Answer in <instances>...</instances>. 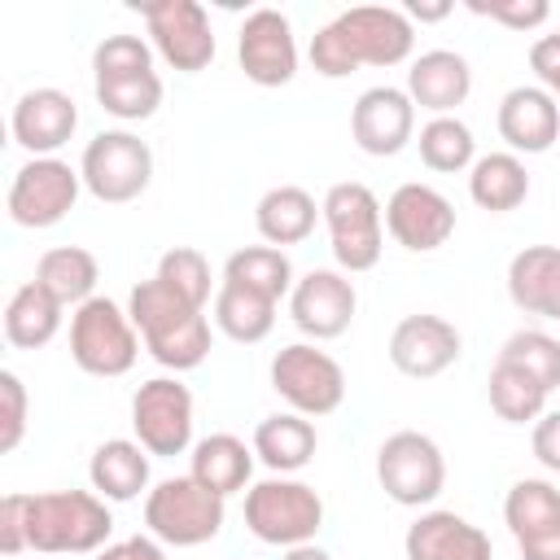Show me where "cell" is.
<instances>
[{
	"label": "cell",
	"mask_w": 560,
	"mask_h": 560,
	"mask_svg": "<svg viewBox=\"0 0 560 560\" xmlns=\"http://www.w3.org/2000/svg\"><path fill=\"white\" fill-rule=\"evenodd\" d=\"M416 48V26L402 9L354 4L311 35V66L324 79H346L359 66H398Z\"/></svg>",
	"instance_id": "cell-1"
},
{
	"label": "cell",
	"mask_w": 560,
	"mask_h": 560,
	"mask_svg": "<svg viewBox=\"0 0 560 560\" xmlns=\"http://www.w3.org/2000/svg\"><path fill=\"white\" fill-rule=\"evenodd\" d=\"M127 315H131L136 332L144 337V350L162 368L192 372V368L206 363V354H210V319H206V311L192 306L188 298H179L158 276L140 280L127 293Z\"/></svg>",
	"instance_id": "cell-2"
},
{
	"label": "cell",
	"mask_w": 560,
	"mask_h": 560,
	"mask_svg": "<svg viewBox=\"0 0 560 560\" xmlns=\"http://www.w3.org/2000/svg\"><path fill=\"white\" fill-rule=\"evenodd\" d=\"M114 534V516L96 490H44L26 494V547L48 556L101 551Z\"/></svg>",
	"instance_id": "cell-3"
},
{
	"label": "cell",
	"mask_w": 560,
	"mask_h": 560,
	"mask_svg": "<svg viewBox=\"0 0 560 560\" xmlns=\"http://www.w3.org/2000/svg\"><path fill=\"white\" fill-rule=\"evenodd\" d=\"M324 223H328V241H332V258L341 271H372L381 262L385 249V210L376 201V192L359 179H341L324 192L319 201Z\"/></svg>",
	"instance_id": "cell-4"
},
{
	"label": "cell",
	"mask_w": 560,
	"mask_h": 560,
	"mask_svg": "<svg viewBox=\"0 0 560 560\" xmlns=\"http://www.w3.org/2000/svg\"><path fill=\"white\" fill-rule=\"evenodd\" d=\"M223 494L206 490L197 477H166L144 494V525L166 547H201L223 529Z\"/></svg>",
	"instance_id": "cell-5"
},
{
	"label": "cell",
	"mask_w": 560,
	"mask_h": 560,
	"mask_svg": "<svg viewBox=\"0 0 560 560\" xmlns=\"http://www.w3.org/2000/svg\"><path fill=\"white\" fill-rule=\"evenodd\" d=\"M245 525L258 542L302 547V542H315L324 525V499L306 481L267 477L245 490Z\"/></svg>",
	"instance_id": "cell-6"
},
{
	"label": "cell",
	"mask_w": 560,
	"mask_h": 560,
	"mask_svg": "<svg viewBox=\"0 0 560 560\" xmlns=\"http://www.w3.org/2000/svg\"><path fill=\"white\" fill-rule=\"evenodd\" d=\"M70 359L88 376H122L140 359V332L114 298H92L70 315Z\"/></svg>",
	"instance_id": "cell-7"
},
{
	"label": "cell",
	"mask_w": 560,
	"mask_h": 560,
	"mask_svg": "<svg viewBox=\"0 0 560 560\" xmlns=\"http://www.w3.org/2000/svg\"><path fill=\"white\" fill-rule=\"evenodd\" d=\"M79 175H83V188L105 206L136 201L153 179V149L140 136L122 131V127L118 131H96L83 149Z\"/></svg>",
	"instance_id": "cell-8"
},
{
	"label": "cell",
	"mask_w": 560,
	"mask_h": 560,
	"mask_svg": "<svg viewBox=\"0 0 560 560\" xmlns=\"http://www.w3.org/2000/svg\"><path fill=\"white\" fill-rule=\"evenodd\" d=\"M376 481L402 508H424L446 486V459L429 433L398 429L376 451Z\"/></svg>",
	"instance_id": "cell-9"
},
{
	"label": "cell",
	"mask_w": 560,
	"mask_h": 560,
	"mask_svg": "<svg viewBox=\"0 0 560 560\" xmlns=\"http://www.w3.org/2000/svg\"><path fill=\"white\" fill-rule=\"evenodd\" d=\"M271 389L298 416H328L346 398V372L328 350L293 341L271 359Z\"/></svg>",
	"instance_id": "cell-10"
},
{
	"label": "cell",
	"mask_w": 560,
	"mask_h": 560,
	"mask_svg": "<svg viewBox=\"0 0 560 560\" xmlns=\"http://www.w3.org/2000/svg\"><path fill=\"white\" fill-rule=\"evenodd\" d=\"M83 175L61 158H31L13 171L9 219L18 228H57L79 201Z\"/></svg>",
	"instance_id": "cell-11"
},
{
	"label": "cell",
	"mask_w": 560,
	"mask_h": 560,
	"mask_svg": "<svg viewBox=\"0 0 560 560\" xmlns=\"http://www.w3.org/2000/svg\"><path fill=\"white\" fill-rule=\"evenodd\" d=\"M131 429L149 455H184L192 446V394L175 376H153L131 398Z\"/></svg>",
	"instance_id": "cell-12"
},
{
	"label": "cell",
	"mask_w": 560,
	"mask_h": 560,
	"mask_svg": "<svg viewBox=\"0 0 560 560\" xmlns=\"http://www.w3.org/2000/svg\"><path fill=\"white\" fill-rule=\"evenodd\" d=\"M136 9L166 66H175L179 74H197L214 61V31L197 0H149Z\"/></svg>",
	"instance_id": "cell-13"
},
{
	"label": "cell",
	"mask_w": 560,
	"mask_h": 560,
	"mask_svg": "<svg viewBox=\"0 0 560 560\" xmlns=\"http://www.w3.org/2000/svg\"><path fill=\"white\" fill-rule=\"evenodd\" d=\"M236 61L249 83L284 88L298 74V39L280 9H254L236 35Z\"/></svg>",
	"instance_id": "cell-14"
},
{
	"label": "cell",
	"mask_w": 560,
	"mask_h": 560,
	"mask_svg": "<svg viewBox=\"0 0 560 560\" xmlns=\"http://www.w3.org/2000/svg\"><path fill=\"white\" fill-rule=\"evenodd\" d=\"M385 228L389 236L411 249V254H429L438 245L451 241L455 232V206L429 188V184H398L385 201Z\"/></svg>",
	"instance_id": "cell-15"
},
{
	"label": "cell",
	"mask_w": 560,
	"mask_h": 560,
	"mask_svg": "<svg viewBox=\"0 0 560 560\" xmlns=\"http://www.w3.org/2000/svg\"><path fill=\"white\" fill-rule=\"evenodd\" d=\"M354 306H359L354 284H350L341 271H332V267H311V271L293 284V293H289V315H293V324H298L306 337H315V341L341 337V332L350 328V319H354Z\"/></svg>",
	"instance_id": "cell-16"
},
{
	"label": "cell",
	"mask_w": 560,
	"mask_h": 560,
	"mask_svg": "<svg viewBox=\"0 0 560 560\" xmlns=\"http://www.w3.org/2000/svg\"><path fill=\"white\" fill-rule=\"evenodd\" d=\"M350 136L368 158H394L416 136V105L407 88H368L350 109Z\"/></svg>",
	"instance_id": "cell-17"
},
{
	"label": "cell",
	"mask_w": 560,
	"mask_h": 560,
	"mask_svg": "<svg viewBox=\"0 0 560 560\" xmlns=\"http://www.w3.org/2000/svg\"><path fill=\"white\" fill-rule=\"evenodd\" d=\"M459 350H464V337L442 315H407L389 332V363L416 381L442 376L459 359Z\"/></svg>",
	"instance_id": "cell-18"
},
{
	"label": "cell",
	"mask_w": 560,
	"mask_h": 560,
	"mask_svg": "<svg viewBox=\"0 0 560 560\" xmlns=\"http://www.w3.org/2000/svg\"><path fill=\"white\" fill-rule=\"evenodd\" d=\"M79 127V105L61 88H31L18 96L9 131L31 158H52Z\"/></svg>",
	"instance_id": "cell-19"
},
{
	"label": "cell",
	"mask_w": 560,
	"mask_h": 560,
	"mask_svg": "<svg viewBox=\"0 0 560 560\" xmlns=\"http://www.w3.org/2000/svg\"><path fill=\"white\" fill-rule=\"evenodd\" d=\"M499 136L512 153H547L560 140V101L538 83L512 88L499 101Z\"/></svg>",
	"instance_id": "cell-20"
},
{
	"label": "cell",
	"mask_w": 560,
	"mask_h": 560,
	"mask_svg": "<svg viewBox=\"0 0 560 560\" xmlns=\"http://www.w3.org/2000/svg\"><path fill=\"white\" fill-rule=\"evenodd\" d=\"M407 560H490V534L459 512H420L402 538Z\"/></svg>",
	"instance_id": "cell-21"
},
{
	"label": "cell",
	"mask_w": 560,
	"mask_h": 560,
	"mask_svg": "<svg viewBox=\"0 0 560 560\" xmlns=\"http://www.w3.org/2000/svg\"><path fill=\"white\" fill-rule=\"evenodd\" d=\"M468 92H472V70L451 48H429L407 70V96H411V105L429 109L433 118H442L455 105H464Z\"/></svg>",
	"instance_id": "cell-22"
},
{
	"label": "cell",
	"mask_w": 560,
	"mask_h": 560,
	"mask_svg": "<svg viewBox=\"0 0 560 560\" xmlns=\"http://www.w3.org/2000/svg\"><path fill=\"white\" fill-rule=\"evenodd\" d=\"M508 298L525 315L560 324V245H525L508 262Z\"/></svg>",
	"instance_id": "cell-23"
},
{
	"label": "cell",
	"mask_w": 560,
	"mask_h": 560,
	"mask_svg": "<svg viewBox=\"0 0 560 560\" xmlns=\"http://www.w3.org/2000/svg\"><path fill=\"white\" fill-rule=\"evenodd\" d=\"M324 210L315 206V197L306 192V188H298V184H276V188H267L262 197H258V206H254V228H258V236L267 241V245H276V249H284V245H302L311 232H315V219H319Z\"/></svg>",
	"instance_id": "cell-24"
},
{
	"label": "cell",
	"mask_w": 560,
	"mask_h": 560,
	"mask_svg": "<svg viewBox=\"0 0 560 560\" xmlns=\"http://www.w3.org/2000/svg\"><path fill=\"white\" fill-rule=\"evenodd\" d=\"M88 481L105 503H131L140 490H149V451L131 438H109L92 451Z\"/></svg>",
	"instance_id": "cell-25"
},
{
	"label": "cell",
	"mask_w": 560,
	"mask_h": 560,
	"mask_svg": "<svg viewBox=\"0 0 560 560\" xmlns=\"http://www.w3.org/2000/svg\"><path fill=\"white\" fill-rule=\"evenodd\" d=\"M96 280H101V262L92 249L83 245H57V249H44L39 262H35V284L48 289L61 306H83L96 298Z\"/></svg>",
	"instance_id": "cell-26"
},
{
	"label": "cell",
	"mask_w": 560,
	"mask_h": 560,
	"mask_svg": "<svg viewBox=\"0 0 560 560\" xmlns=\"http://www.w3.org/2000/svg\"><path fill=\"white\" fill-rule=\"evenodd\" d=\"M315 446H319L315 424L298 411H276V416L258 420V429H254V455L280 477L306 468L315 459Z\"/></svg>",
	"instance_id": "cell-27"
},
{
	"label": "cell",
	"mask_w": 560,
	"mask_h": 560,
	"mask_svg": "<svg viewBox=\"0 0 560 560\" xmlns=\"http://www.w3.org/2000/svg\"><path fill=\"white\" fill-rule=\"evenodd\" d=\"M249 472H254V446H245L236 433H210L192 446V468L188 477H197L206 490L214 494H236L249 486Z\"/></svg>",
	"instance_id": "cell-28"
},
{
	"label": "cell",
	"mask_w": 560,
	"mask_h": 560,
	"mask_svg": "<svg viewBox=\"0 0 560 560\" xmlns=\"http://www.w3.org/2000/svg\"><path fill=\"white\" fill-rule=\"evenodd\" d=\"M61 311L66 306L48 289H39L35 280H26L22 289H13L9 306H4V341L18 346V350L48 346L57 337V328H61Z\"/></svg>",
	"instance_id": "cell-29"
},
{
	"label": "cell",
	"mask_w": 560,
	"mask_h": 560,
	"mask_svg": "<svg viewBox=\"0 0 560 560\" xmlns=\"http://www.w3.org/2000/svg\"><path fill=\"white\" fill-rule=\"evenodd\" d=\"M468 197L490 210V214H508L529 197V171L516 153H486L472 162L468 171Z\"/></svg>",
	"instance_id": "cell-30"
},
{
	"label": "cell",
	"mask_w": 560,
	"mask_h": 560,
	"mask_svg": "<svg viewBox=\"0 0 560 560\" xmlns=\"http://www.w3.org/2000/svg\"><path fill=\"white\" fill-rule=\"evenodd\" d=\"M214 324H219L223 337H232L241 346H254L276 328V302L236 284V280H223L219 293H214Z\"/></svg>",
	"instance_id": "cell-31"
},
{
	"label": "cell",
	"mask_w": 560,
	"mask_h": 560,
	"mask_svg": "<svg viewBox=\"0 0 560 560\" xmlns=\"http://www.w3.org/2000/svg\"><path fill=\"white\" fill-rule=\"evenodd\" d=\"M503 521H508L516 542H529V538H542V534L560 529V490L542 477L516 481L503 499Z\"/></svg>",
	"instance_id": "cell-32"
},
{
	"label": "cell",
	"mask_w": 560,
	"mask_h": 560,
	"mask_svg": "<svg viewBox=\"0 0 560 560\" xmlns=\"http://www.w3.org/2000/svg\"><path fill=\"white\" fill-rule=\"evenodd\" d=\"M223 280H236V284H245V289H254V293H262L271 302H280L298 284L289 254L276 249V245H245V249H236L223 262Z\"/></svg>",
	"instance_id": "cell-33"
},
{
	"label": "cell",
	"mask_w": 560,
	"mask_h": 560,
	"mask_svg": "<svg viewBox=\"0 0 560 560\" xmlns=\"http://www.w3.org/2000/svg\"><path fill=\"white\" fill-rule=\"evenodd\" d=\"M420 162L438 175H455V171H472L477 162V140L468 131L464 118L455 114H442V118H429L420 127Z\"/></svg>",
	"instance_id": "cell-34"
},
{
	"label": "cell",
	"mask_w": 560,
	"mask_h": 560,
	"mask_svg": "<svg viewBox=\"0 0 560 560\" xmlns=\"http://www.w3.org/2000/svg\"><path fill=\"white\" fill-rule=\"evenodd\" d=\"M490 407H494V416L499 420H508V424H525V420H538L542 416V407H547V389L529 376V372H521V368H512L508 359H494V368H490Z\"/></svg>",
	"instance_id": "cell-35"
},
{
	"label": "cell",
	"mask_w": 560,
	"mask_h": 560,
	"mask_svg": "<svg viewBox=\"0 0 560 560\" xmlns=\"http://www.w3.org/2000/svg\"><path fill=\"white\" fill-rule=\"evenodd\" d=\"M96 101L105 114L122 118V122H140L153 118L162 105V79L158 70L149 74H122V79H96Z\"/></svg>",
	"instance_id": "cell-36"
},
{
	"label": "cell",
	"mask_w": 560,
	"mask_h": 560,
	"mask_svg": "<svg viewBox=\"0 0 560 560\" xmlns=\"http://www.w3.org/2000/svg\"><path fill=\"white\" fill-rule=\"evenodd\" d=\"M499 359H508L512 368L529 372L547 394L560 385V341L547 337V332H538V328H521V332H512V337L503 341Z\"/></svg>",
	"instance_id": "cell-37"
},
{
	"label": "cell",
	"mask_w": 560,
	"mask_h": 560,
	"mask_svg": "<svg viewBox=\"0 0 560 560\" xmlns=\"http://www.w3.org/2000/svg\"><path fill=\"white\" fill-rule=\"evenodd\" d=\"M153 276H158L162 284H171L179 298H188L192 306L206 311V302H210V262H206L201 249H192V245L166 249V254L158 258V271H153Z\"/></svg>",
	"instance_id": "cell-38"
},
{
	"label": "cell",
	"mask_w": 560,
	"mask_h": 560,
	"mask_svg": "<svg viewBox=\"0 0 560 560\" xmlns=\"http://www.w3.org/2000/svg\"><path fill=\"white\" fill-rule=\"evenodd\" d=\"M153 48L140 35H105L92 48V74L96 79H122V74H149Z\"/></svg>",
	"instance_id": "cell-39"
},
{
	"label": "cell",
	"mask_w": 560,
	"mask_h": 560,
	"mask_svg": "<svg viewBox=\"0 0 560 560\" xmlns=\"http://www.w3.org/2000/svg\"><path fill=\"white\" fill-rule=\"evenodd\" d=\"M468 13L512 26V31H534L551 18V4L547 0H468Z\"/></svg>",
	"instance_id": "cell-40"
},
{
	"label": "cell",
	"mask_w": 560,
	"mask_h": 560,
	"mask_svg": "<svg viewBox=\"0 0 560 560\" xmlns=\"http://www.w3.org/2000/svg\"><path fill=\"white\" fill-rule=\"evenodd\" d=\"M0 402H4V420H0V451H18L22 433H26V385L18 372H0Z\"/></svg>",
	"instance_id": "cell-41"
},
{
	"label": "cell",
	"mask_w": 560,
	"mask_h": 560,
	"mask_svg": "<svg viewBox=\"0 0 560 560\" xmlns=\"http://www.w3.org/2000/svg\"><path fill=\"white\" fill-rule=\"evenodd\" d=\"M0 551L4 556H22L26 547V494L13 490L0 499Z\"/></svg>",
	"instance_id": "cell-42"
},
{
	"label": "cell",
	"mask_w": 560,
	"mask_h": 560,
	"mask_svg": "<svg viewBox=\"0 0 560 560\" xmlns=\"http://www.w3.org/2000/svg\"><path fill=\"white\" fill-rule=\"evenodd\" d=\"M529 70L538 74V88H547L551 96L560 92V31L534 39V48H529Z\"/></svg>",
	"instance_id": "cell-43"
},
{
	"label": "cell",
	"mask_w": 560,
	"mask_h": 560,
	"mask_svg": "<svg viewBox=\"0 0 560 560\" xmlns=\"http://www.w3.org/2000/svg\"><path fill=\"white\" fill-rule=\"evenodd\" d=\"M529 446H534V459H538L547 472H560V411H542V416L534 420Z\"/></svg>",
	"instance_id": "cell-44"
},
{
	"label": "cell",
	"mask_w": 560,
	"mask_h": 560,
	"mask_svg": "<svg viewBox=\"0 0 560 560\" xmlns=\"http://www.w3.org/2000/svg\"><path fill=\"white\" fill-rule=\"evenodd\" d=\"M96 560H166L162 542L153 534H136V538H118V542H105L96 551Z\"/></svg>",
	"instance_id": "cell-45"
},
{
	"label": "cell",
	"mask_w": 560,
	"mask_h": 560,
	"mask_svg": "<svg viewBox=\"0 0 560 560\" xmlns=\"http://www.w3.org/2000/svg\"><path fill=\"white\" fill-rule=\"evenodd\" d=\"M516 547H521V560H560V529L529 538V542H516Z\"/></svg>",
	"instance_id": "cell-46"
},
{
	"label": "cell",
	"mask_w": 560,
	"mask_h": 560,
	"mask_svg": "<svg viewBox=\"0 0 560 560\" xmlns=\"http://www.w3.org/2000/svg\"><path fill=\"white\" fill-rule=\"evenodd\" d=\"M411 22H442L446 13H451V4L446 0H438V4H424V0H407V9H402Z\"/></svg>",
	"instance_id": "cell-47"
},
{
	"label": "cell",
	"mask_w": 560,
	"mask_h": 560,
	"mask_svg": "<svg viewBox=\"0 0 560 560\" xmlns=\"http://www.w3.org/2000/svg\"><path fill=\"white\" fill-rule=\"evenodd\" d=\"M284 560H332V556L315 542H302V547H284Z\"/></svg>",
	"instance_id": "cell-48"
}]
</instances>
